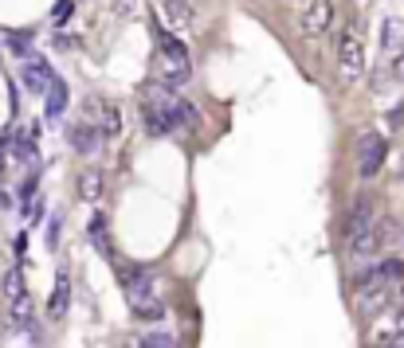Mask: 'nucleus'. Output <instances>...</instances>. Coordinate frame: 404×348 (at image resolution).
Returning a JSON list of instances; mask_svg holds the SVG:
<instances>
[{"label":"nucleus","instance_id":"aec40b11","mask_svg":"<svg viewBox=\"0 0 404 348\" xmlns=\"http://www.w3.org/2000/svg\"><path fill=\"white\" fill-rule=\"evenodd\" d=\"M16 294H24V274H20V266H12V270L4 274V301L16 298Z\"/></svg>","mask_w":404,"mask_h":348},{"label":"nucleus","instance_id":"b1692460","mask_svg":"<svg viewBox=\"0 0 404 348\" xmlns=\"http://www.w3.org/2000/svg\"><path fill=\"white\" fill-rule=\"evenodd\" d=\"M48 247H51V251L59 247V219H51V227H48Z\"/></svg>","mask_w":404,"mask_h":348},{"label":"nucleus","instance_id":"5701e85b","mask_svg":"<svg viewBox=\"0 0 404 348\" xmlns=\"http://www.w3.org/2000/svg\"><path fill=\"white\" fill-rule=\"evenodd\" d=\"M401 121H404V102H396V106L389 110V125H392V130H396Z\"/></svg>","mask_w":404,"mask_h":348},{"label":"nucleus","instance_id":"9b49d317","mask_svg":"<svg viewBox=\"0 0 404 348\" xmlns=\"http://www.w3.org/2000/svg\"><path fill=\"white\" fill-rule=\"evenodd\" d=\"M102 188H106V176H102V168H83V176H79V200H86V204H98V200H102Z\"/></svg>","mask_w":404,"mask_h":348},{"label":"nucleus","instance_id":"f8f14e48","mask_svg":"<svg viewBox=\"0 0 404 348\" xmlns=\"http://www.w3.org/2000/svg\"><path fill=\"white\" fill-rule=\"evenodd\" d=\"M44 114H48V121H59L63 114H67V83H63L59 74H55V83H51V90L44 94Z\"/></svg>","mask_w":404,"mask_h":348},{"label":"nucleus","instance_id":"4468645a","mask_svg":"<svg viewBox=\"0 0 404 348\" xmlns=\"http://www.w3.org/2000/svg\"><path fill=\"white\" fill-rule=\"evenodd\" d=\"M86 239L95 243V247H98L102 254H106V258H114L110 235H106V216H102V212H95V216H90V223H86Z\"/></svg>","mask_w":404,"mask_h":348},{"label":"nucleus","instance_id":"dca6fc26","mask_svg":"<svg viewBox=\"0 0 404 348\" xmlns=\"http://www.w3.org/2000/svg\"><path fill=\"white\" fill-rule=\"evenodd\" d=\"M189 79H193V71H189V67H173V63H161V59H157V83H161V86L177 90V86H184Z\"/></svg>","mask_w":404,"mask_h":348},{"label":"nucleus","instance_id":"2eb2a0df","mask_svg":"<svg viewBox=\"0 0 404 348\" xmlns=\"http://www.w3.org/2000/svg\"><path fill=\"white\" fill-rule=\"evenodd\" d=\"M142 118H146L149 137H169L173 130H181V125L169 118V114H157V110H149V106H142Z\"/></svg>","mask_w":404,"mask_h":348},{"label":"nucleus","instance_id":"6ab92c4d","mask_svg":"<svg viewBox=\"0 0 404 348\" xmlns=\"http://www.w3.org/2000/svg\"><path fill=\"white\" fill-rule=\"evenodd\" d=\"M102 137H118L122 133V114H118V106H110V102H102Z\"/></svg>","mask_w":404,"mask_h":348},{"label":"nucleus","instance_id":"6e6552de","mask_svg":"<svg viewBox=\"0 0 404 348\" xmlns=\"http://www.w3.org/2000/svg\"><path fill=\"white\" fill-rule=\"evenodd\" d=\"M67 137H71V149L75 153H83V156H90V153H98V145H102V130H95V125H71L67 130Z\"/></svg>","mask_w":404,"mask_h":348},{"label":"nucleus","instance_id":"412c9836","mask_svg":"<svg viewBox=\"0 0 404 348\" xmlns=\"http://www.w3.org/2000/svg\"><path fill=\"white\" fill-rule=\"evenodd\" d=\"M71 16H75V0H59V4H55V12H51V20L63 24V20H71Z\"/></svg>","mask_w":404,"mask_h":348},{"label":"nucleus","instance_id":"cd10ccee","mask_svg":"<svg viewBox=\"0 0 404 348\" xmlns=\"http://www.w3.org/2000/svg\"><path fill=\"white\" fill-rule=\"evenodd\" d=\"M373 348H404V340H392V345H373Z\"/></svg>","mask_w":404,"mask_h":348},{"label":"nucleus","instance_id":"0eeeda50","mask_svg":"<svg viewBox=\"0 0 404 348\" xmlns=\"http://www.w3.org/2000/svg\"><path fill=\"white\" fill-rule=\"evenodd\" d=\"M377 227V219H373V200L369 196H357L354 207L345 212V243L357 239V235H365V231Z\"/></svg>","mask_w":404,"mask_h":348},{"label":"nucleus","instance_id":"1a4fd4ad","mask_svg":"<svg viewBox=\"0 0 404 348\" xmlns=\"http://www.w3.org/2000/svg\"><path fill=\"white\" fill-rule=\"evenodd\" d=\"M157 59L161 63H173V67H189V48H184L177 36L161 32V36H157Z\"/></svg>","mask_w":404,"mask_h":348},{"label":"nucleus","instance_id":"bb28decb","mask_svg":"<svg viewBox=\"0 0 404 348\" xmlns=\"http://www.w3.org/2000/svg\"><path fill=\"white\" fill-rule=\"evenodd\" d=\"M126 348H149V345H146V340H142V336H137V340H130V345H126Z\"/></svg>","mask_w":404,"mask_h":348},{"label":"nucleus","instance_id":"7ed1b4c3","mask_svg":"<svg viewBox=\"0 0 404 348\" xmlns=\"http://www.w3.org/2000/svg\"><path fill=\"white\" fill-rule=\"evenodd\" d=\"M385 156H389V141L381 137L377 130H369L357 137V172H361V181H373L385 165Z\"/></svg>","mask_w":404,"mask_h":348},{"label":"nucleus","instance_id":"393cba45","mask_svg":"<svg viewBox=\"0 0 404 348\" xmlns=\"http://www.w3.org/2000/svg\"><path fill=\"white\" fill-rule=\"evenodd\" d=\"M75 43H79V39H75V36H63V32H59V36H55V48H59V51L75 48Z\"/></svg>","mask_w":404,"mask_h":348},{"label":"nucleus","instance_id":"20e7f679","mask_svg":"<svg viewBox=\"0 0 404 348\" xmlns=\"http://www.w3.org/2000/svg\"><path fill=\"white\" fill-rule=\"evenodd\" d=\"M330 24H334V0H310L307 8L298 12V32H302L307 39L326 36Z\"/></svg>","mask_w":404,"mask_h":348},{"label":"nucleus","instance_id":"f257e3e1","mask_svg":"<svg viewBox=\"0 0 404 348\" xmlns=\"http://www.w3.org/2000/svg\"><path fill=\"white\" fill-rule=\"evenodd\" d=\"M122 286H126V305L142 321H161L165 317V298L157 289V274L149 266H122Z\"/></svg>","mask_w":404,"mask_h":348},{"label":"nucleus","instance_id":"ddd939ff","mask_svg":"<svg viewBox=\"0 0 404 348\" xmlns=\"http://www.w3.org/2000/svg\"><path fill=\"white\" fill-rule=\"evenodd\" d=\"M157 8H161V16H165L173 28L193 24V0H157Z\"/></svg>","mask_w":404,"mask_h":348},{"label":"nucleus","instance_id":"a878e982","mask_svg":"<svg viewBox=\"0 0 404 348\" xmlns=\"http://www.w3.org/2000/svg\"><path fill=\"white\" fill-rule=\"evenodd\" d=\"M0 204H4V207H12V196L4 192V188H0Z\"/></svg>","mask_w":404,"mask_h":348},{"label":"nucleus","instance_id":"f03ea898","mask_svg":"<svg viewBox=\"0 0 404 348\" xmlns=\"http://www.w3.org/2000/svg\"><path fill=\"white\" fill-rule=\"evenodd\" d=\"M338 74H342V83H357L365 74V43H361L357 28H345L338 39Z\"/></svg>","mask_w":404,"mask_h":348},{"label":"nucleus","instance_id":"a211bd4d","mask_svg":"<svg viewBox=\"0 0 404 348\" xmlns=\"http://www.w3.org/2000/svg\"><path fill=\"white\" fill-rule=\"evenodd\" d=\"M142 340H146L149 348H177V333H173L169 325H153V329H146Z\"/></svg>","mask_w":404,"mask_h":348},{"label":"nucleus","instance_id":"f3484780","mask_svg":"<svg viewBox=\"0 0 404 348\" xmlns=\"http://www.w3.org/2000/svg\"><path fill=\"white\" fill-rule=\"evenodd\" d=\"M71 309V282L67 274L55 278V294H51V317H63V313Z\"/></svg>","mask_w":404,"mask_h":348},{"label":"nucleus","instance_id":"9d476101","mask_svg":"<svg viewBox=\"0 0 404 348\" xmlns=\"http://www.w3.org/2000/svg\"><path fill=\"white\" fill-rule=\"evenodd\" d=\"M381 48L389 55H404V20L401 16H385L381 24Z\"/></svg>","mask_w":404,"mask_h":348},{"label":"nucleus","instance_id":"4be33fe9","mask_svg":"<svg viewBox=\"0 0 404 348\" xmlns=\"http://www.w3.org/2000/svg\"><path fill=\"white\" fill-rule=\"evenodd\" d=\"M389 74H392V83H404V55H396V59H392Z\"/></svg>","mask_w":404,"mask_h":348},{"label":"nucleus","instance_id":"39448f33","mask_svg":"<svg viewBox=\"0 0 404 348\" xmlns=\"http://www.w3.org/2000/svg\"><path fill=\"white\" fill-rule=\"evenodd\" d=\"M8 321H12L16 333L24 336H39V321H36V301H32V294H16V298H8Z\"/></svg>","mask_w":404,"mask_h":348},{"label":"nucleus","instance_id":"423d86ee","mask_svg":"<svg viewBox=\"0 0 404 348\" xmlns=\"http://www.w3.org/2000/svg\"><path fill=\"white\" fill-rule=\"evenodd\" d=\"M20 79H24V86L32 94H48L51 83H55V71H51V63L44 55H28L24 67H20Z\"/></svg>","mask_w":404,"mask_h":348}]
</instances>
